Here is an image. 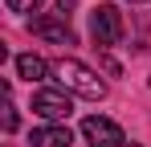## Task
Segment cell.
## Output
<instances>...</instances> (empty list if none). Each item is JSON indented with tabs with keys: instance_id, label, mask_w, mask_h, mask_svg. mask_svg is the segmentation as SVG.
I'll list each match as a JSON object with an SVG mask.
<instances>
[{
	"instance_id": "cell-1",
	"label": "cell",
	"mask_w": 151,
	"mask_h": 147,
	"mask_svg": "<svg viewBox=\"0 0 151 147\" xmlns=\"http://www.w3.org/2000/svg\"><path fill=\"white\" fill-rule=\"evenodd\" d=\"M53 74H57V82H61V90H70V94H82V98H102L106 94V82H102L90 66L74 61V57H61V61L53 66Z\"/></svg>"
},
{
	"instance_id": "cell-2",
	"label": "cell",
	"mask_w": 151,
	"mask_h": 147,
	"mask_svg": "<svg viewBox=\"0 0 151 147\" xmlns=\"http://www.w3.org/2000/svg\"><path fill=\"white\" fill-rule=\"evenodd\" d=\"M123 12H119V4H98L94 8V17H90V33H94V45H119L123 41Z\"/></svg>"
},
{
	"instance_id": "cell-3",
	"label": "cell",
	"mask_w": 151,
	"mask_h": 147,
	"mask_svg": "<svg viewBox=\"0 0 151 147\" xmlns=\"http://www.w3.org/2000/svg\"><path fill=\"white\" fill-rule=\"evenodd\" d=\"M33 110H37L41 119H49V122H61V119H70L74 102H70V94H65V90L41 86V90H33Z\"/></svg>"
},
{
	"instance_id": "cell-4",
	"label": "cell",
	"mask_w": 151,
	"mask_h": 147,
	"mask_svg": "<svg viewBox=\"0 0 151 147\" xmlns=\"http://www.w3.org/2000/svg\"><path fill=\"white\" fill-rule=\"evenodd\" d=\"M82 135H86L90 147H127L119 122L102 119V115H86V119H82Z\"/></svg>"
},
{
	"instance_id": "cell-5",
	"label": "cell",
	"mask_w": 151,
	"mask_h": 147,
	"mask_svg": "<svg viewBox=\"0 0 151 147\" xmlns=\"http://www.w3.org/2000/svg\"><path fill=\"white\" fill-rule=\"evenodd\" d=\"M29 29H33L37 37L53 41V45H74V29H70V21H61L57 12H49V17H33Z\"/></svg>"
},
{
	"instance_id": "cell-6",
	"label": "cell",
	"mask_w": 151,
	"mask_h": 147,
	"mask_svg": "<svg viewBox=\"0 0 151 147\" xmlns=\"http://www.w3.org/2000/svg\"><path fill=\"white\" fill-rule=\"evenodd\" d=\"M29 143H33V147H70V143H74V135H70V127L49 122V127H37V131L29 135Z\"/></svg>"
},
{
	"instance_id": "cell-7",
	"label": "cell",
	"mask_w": 151,
	"mask_h": 147,
	"mask_svg": "<svg viewBox=\"0 0 151 147\" xmlns=\"http://www.w3.org/2000/svg\"><path fill=\"white\" fill-rule=\"evenodd\" d=\"M17 74H21L25 82H45L53 74V66L45 57H37V53H21V57H17Z\"/></svg>"
},
{
	"instance_id": "cell-8",
	"label": "cell",
	"mask_w": 151,
	"mask_h": 147,
	"mask_svg": "<svg viewBox=\"0 0 151 147\" xmlns=\"http://www.w3.org/2000/svg\"><path fill=\"white\" fill-rule=\"evenodd\" d=\"M4 4H8L12 12H37V8H41L45 0H4Z\"/></svg>"
},
{
	"instance_id": "cell-9",
	"label": "cell",
	"mask_w": 151,
	"mask_h": 147,
	"mask_svg": "<svg viewBox=\"0 0 151 147\" xmlns=\"http://www.w3.org/2000/svg\"><path fill=\"white\" fill-rule=\"evenodd\" d=\"M4 131H17V106L12 102L4 106Z\"/></svg>"
},
{
	"instance_id": "cell-10",
	"label": "cell",
	"mask_w": 151,
	"mask_h": 147,
	"mask_svg": "<svg viewBox=\"0 0 151 147\" xmlns=\"http://www.w3.org/2000/svg\"><path fill=\"white\" fill-rule=\"evenodd\" d=\"M70 12H74V0H57V17L70 21Z\"/></svg>"
}]
</instances>
